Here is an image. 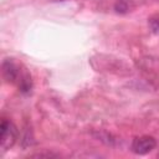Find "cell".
Wrapping results in <instances>:
<instances>
[{
  "instance_id": "obj_1",
  "label": "cell",
  "mask_w": 159,
  "mask_h": 159,
  "mask_svg": "<svg viewBox=\"0 0 159 159\" xmlns=\"http://www.w3.org/2000/svg\"><path fill=\"white\" fill-rule=\"evenodd\" d=\"M16 137H17L16 127L10 120L2 119L0 125V148L2 150H6L10 147H12L16 140Z\"/></svg>"
},
{
  "instance_id": "obj_2",
  "label": "cell",
  "mask_w": 159,
  "mask_h": 159,
  "mask_svg": "<svg viewBox=\"0 0 159 159\" xmlns=\"http://www.w3.org/2000/svg\"><path fill=\"white\" fill-rule=\"evenodd\" d=\"M157 145V142L150 135H142L134 138L132 142V150L138 155H144L149 152H152Z\"/></svg>"
},
{
  "instance_id": "obj_3",
  "label": "cell",
  "mask_w": 159,
  "mask_h": 159,
  "mask_svg": "<svg viewBox=\"0 0 159 159\" xmlns=\"http://www.w3.org/2000/svg\"><path fill=\"white\" fill-rule=\"evenodd\" d=\"M21 75L20 67L12 60L6 58L2 62V76L7 82H17Z\"/></svg>"
},
{
  "instance_id": "obj_4",
  "label": "cell",
  "mask_w": 159,
  "mask_h": 159,
  "mask_svg": "<svg viewBox=\"0 0 159 159\" xmlns=\"http://www.w3.org/2000/svg\"><path fill=\"white\" fill-rule=\"evenodd\" d=\"M132 6H133L132 0H117L114 4V10L119 14H125L130 11Z\"/></svg>"
},
{
  "instance_id": "obj_5",
  "label": "cell",
  "mask_w": 159,
  "mask_h": 159,
  "mask_svg": "<svg viewBox=\"0 0 159 159\" xmlns=\"http://www.w3.org/2000/svg\"><path fill=\"white\" fill-rule=\"evenodd\" d=\"M149 26L153 32L159 34V17H150L149 19Z\"/></svg>"
}]
</instances>
